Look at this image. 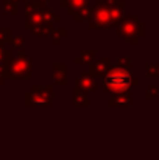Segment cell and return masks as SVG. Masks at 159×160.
<instances>
[{"instance_id":"obj_1","label":"cell","mask_w":159,"mask_h":160,"mask_svg":"<svg viewBox=\"0 0 159 160\" xmlns=\"http://www.w3.org/2000/svg\"><path fill=\"white\" fill-rule=\"evenodd\" d=\"M130 82H131V76L125 70H112L105 78L106 87L109 90H114V92H122V90L128 89Z\"/></svg>"}]
</instances>
